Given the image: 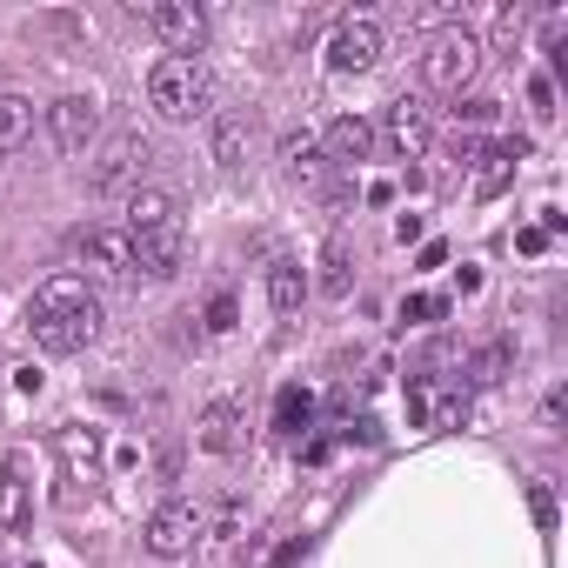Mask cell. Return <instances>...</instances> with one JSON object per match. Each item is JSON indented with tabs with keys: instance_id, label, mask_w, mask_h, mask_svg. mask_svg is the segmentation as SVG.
Here are the masks:
<instances>
[{
	"instance_id": "6da1fadb",
	"label": "cell",
	"mask_w": 568,
	"mask_h": 568,
	"mask_svg": "<svg viewBox=\"0 0 568 568\" xmlns=\"http://www.w3.org/2000/svg\"><path fill=\"white\" fill-rule=\"evenodd\" d=\"M28 328H34V342L48 355H81L101 335V302H94V288L81 274H54L28 302Z\"/></svg>"
},
{
	"instance_id": "7a4b0ae2",
	"label": "cell",
	"mask_w": 568,
	"mask_h": 568,
	"mask_svg": "<svg viewBox=\"0 0 568 568\" xmlns=\"http://www.w3.org/2000/svg\"><path fill=\"white\" fill-rule=\"evenodd\" d=\"M128 241H134V267H141L148 281L181 274L187 221H181L174 194H161V187H134V201H128Z\"/></svg>"
},
{
	"instance_id": "3957f363",
	"label": "cell",
	"mask_w": 568,
	"mask_h": 568,
	"mask_svg": "<svg viewBox=\"0 0 568 568\" xmlns=\"http://www.w3.org/2000/svg\"><path fill=\"white\" fill-rule=\"evenodd\" d=\"M148 101H154L161 121H201V114H214V74L201 61H174L168 54L148 74Z\"/></svg>"
},
{
	"instance_id": "277c9868",
	"label": "cell",
	"mask_w": 568,
	"mask_h": 568,
	"mask_svg": "<svg viewBox=\"0 0 568 568\" xmlns=\"http://www.w3.org/2000/svg\"><path fill=\"white\" fill-rule=\"evenodd\" d=\"M475 74H481V41H475L468 28H442V34L422 48V88H435V94H462Z\"/></svg>"
},
{
	"instance_id": "5b68a950",
	"label": "cell",
	"mask_w": 568,
	"mask_h": 568,
	"mask_svg": "<svg viewBox=\"0 0 568 568\" xmlns=\"http://www.w3.org/2000/svg\"><path fill=\"white\" fill-rule=\"evenodd\" d=\"M141 21L161 34V48H168L174 61H194V54H201V41H207V14L194 8V0H148Z\"/></svg>"
},
{
	"instance_id": "8992f818",
	"label": "cell",
	"mask_w": 568,
	"mask_h": 568,
	"mask_svg": "<svg viewBox=\"0 0 568 568\" xmlns=\"http://www.w3.org/2000/svg\"><path fill=\"white\" fill-rule=\"evenodd\" d=\"M141 535H148V548H154V555H168V561H174V555H187V548L201 541V508H194V501H181V495H168V501L148 515V528H141Z\"/></svg>"
},
{
	"instance_id": "52a82bcc",
	"label": "cell",
	"mask_w": 568,
	"mask_h": 568,
	"mask_svg": "<svg viewBox=\"0 0 568 568\" xmlns=\"http://www.w3.org/2000/svg\"><path fill=\"white\" fill-rule=\"evenodd\" d=\"M382 61V28L368 14H348L335 34H328V68L335 74H368Z\"/></svg>"
},
{
	"instance_id": "ba28073f",
	"label": "cell",
	"mask_w": 568,
	"mask_h": 568,
	"mask_svg": "<svg viewBox=\"0 0 568 568\" xmlns=\"http://www.w3.org/2000/svg\"><path fill=\"white\" fill-rule=\"evenodd\" d=\"M388 148L402 154V161H422L428 148H435V114H428V101H415V94H402L395 108H388Z\"/></svg>"
},
{
	"instance_id": "9c48e42d",
	"label": "cell",
	"mask_w": 568,
	"mask_h": 568,
	"mask_svg": "<svg viewBox=\"0 0 568 568\" xmlns=\"http://www.w3.org/2000/svg\"><path fill=\"white\" fill-rule=\"evenodd\" d=\"M141 161H148V141H141V134H114V141L101 148V161H94L88 187H94V194H121V187H134Z\"/></svg>"
},
{
	"instance_id": "30bf717a",
	"label": "cell",
	"mask_w": 568,
	"mask_h": 568,
	"mask_svg": "<svg viewBox=\"0 0 568 568\" xmlns=\"http://www.w3.org/2000/svg\"><path fill=\"white\" fill-rule=\"evenodd\" d=\"M81 261L94 267V274H108V281H134L141 267H134V241H128V227H88L81 241Z\"/></svg>"
},
{
	"instance_id": "8fae6325",
	"label": "cell",
	"mask_w": 568,
	"mask_h": 568,
	"mask_svg": "<svg viewBox=\"0 0 568 568\" xmlns=\"http://www.w3.org/2000/svg\"><path fill=\"white\" fill-rule=\"evenodd\" d=\"M48 121H54V141H61V154H81V148L101 134V108H94L88 94H68V101H54V108H48Z\"/></svg>"
},
{
	"instance_id": "7c38bea8",
	"label": "cell",
	"mask_w": 568,
	"mask_h": 568,
	"mask_svg": "<svg viewBox=\"0 0 568 568\" xmlns=\"http://www.w3.org/2000/svg\"><path fill=\"white\" fill-rule=\"evenodd\" d=\"M194 442H201L207 455H234V448H241V415H234V402H207L201 422H194Z\"/></svg>"
},
{
	"instance_id": "4fadbf2b",
	"label": "cell",
	"mask_w": 568,
	"mask_h": 568,
	"mask_svg": "<svg viewBox=\"0 0 568 568\" xmlns=\"http://www.w3.org/2000/svg\"><path fill=\"white\" fill-rule=\"evenodd\" d=\"M328 161H368V148H375V128L362 121V114H342V121H328Z\"/></svg>"
},
{
	"instance_id": "5bb4252c",
	"label": "cell",
	"mask_w": 568,
	"mask_h": 568,
	"mask_svg": "<svg viewBox=\"0 0 568 568\" xmlns=\"http://www.w3.org/2000/svg\"><path fill=\"white\" fill-rule=\"evenodd\" d=\"M54 448H61V462H68V475L81 481H94V468H101V442H94V428H81V422H68L61 435H54Z\"/></svg>"
},
{
	"instance_id": "9a60e30c",
	"label": "cell",
	"mask_w": 568,
	"mask_h": 568,
	"mask_svg": "<svg viewBox=\"0 0 568 568\" xmlns=\"http://www.w3.org/2000/svg\"><path fill=\"white\" fill-rule=\"evenodd\" d=\"M34 141V101L28 94H0V154H21Z\"/></svg>"
},
{
	"instance_id": "2e32d148",
	"label": "cell",
	"mask_w": 568,
	"mask_h": 568,
	"mask_svg": "<svg viewBox=\"0 0 568 568\" xmlns=\"http://www.w3.org/2000/svg\"><path fill=\"white\" fill-rule=\"evenodd\" d=\"M302 295H308L302 261H274V267H267V302H274V315H295V308H302Z\"/></svg>"
},
{
	"instance_id": "e0dca14e",
	"label": "cell",
	"mask_w": 568,
	"mask_h": 568,
	"mask_svg": "<svg viewBox=\"0 0 568 568\" xmlns=\"http://www.w3.org/2000/svg\"><path fill=\"white\" fill-rule=\"evenodd\" d=\"M308 422H315V402H308L302 388H281V402H274V428H281V435H302Z\"/></svg>"
},
{
	"instance_id": "ac0fdd59",
	"label": "cell",
	"mask_w": 568,
	"mask_h": 568,
	"mask_svg": "<svg viewBox=\"0 0 568 568\" xmlns=\"http://www.w3.org/2000/svg\"><path fill=\"white\" fill-rule=\"evenodd\" d=\"M241 148H247V121L241 114H221L214 121V161L221 168H241Z\"/></svg>"
},
{
	"instance_id": "d6986e66",
	"label": "cell",
	"mask_w": 568,
	"mask_h": 568,
	"mask_svg": "<svg viewBox=\"0 0 568 568\" xmlns=\"http://www.w3.org/2000/svg\"><path fill=\"white\" fill-rule=\"evenodd\" d=\"M322 295H348V247L342 241H328V254H322Z\"/></svg>"
},
{
	"instance_id": "ffe728a7",
	"label": "cell",
	"mask_w": 568,
	"mask_h": 568,
	"mask_svg": "<svg viewBox=\"0 0 568 568\" xmlns=\"http://www.w3.org/2000/svg\"><path fill=\"white\" fill-rule=\"evenodd\" d=\"M501 375H508V342H488L475 355V382H501Z\"/></svg>"
},
{
	"instance_id": "44dd1931",
	"label": "cell",
	"mask_w": 568,
	"mask_h": 568,
	"mask_svg": "<svg viewBox=\"0 0 568 568\" xmlns=\"http://www.w3.org/2000/svg\"><path fill=\"white\" fill-rule=\"evenodd\" d=\"M234 328V295L221 288V295H207V335H227Z\"/></svg>"
},
{
	"instance_id": "7402d4cb",
	"label": "cell",
	"mask_w": 568,
	"mask_h": 568,
	"mask_svg": "<svg viewBox=\"0 0 568 568\" xmlns=\"http://www.w3.org/2000/svg\"><path fill=\"white\" fill-rule=\"evenodd\" d=\"M308 154H315V134H308V128H295V134H281V161H288V168H302Z\"/></svg>"
},
{
	"instance_id": "603a6c76",
	"label": "cell",
	"mask_w": 568,
	"mask_h": 568,
	"mask_svg": "<svg viewBox=\"0 0 568 568\" xmlns=\"http://www.w3.org/2000/svg\"><path fill=\"white\" fill-rule=\"evenodd\" d=\"M448 302H435V295H415V302H402V322H435Z\"/></svg>"
},
{
	"instance_id": "cb8c5ba5",
	"label": "cell",
	"mask_w": 568,
	"mask_h": 568,
	"mask_svg": "<svg viewBox=\"0 0 568 568\" xmlns=\"http://www.w3.org/2000/svg\"><path fill=\"white\" fill-rule=\"evenodd\" d=\"M528 101H535V114H555V88L548 81H528Z\"/></svg>"
},
{
	"instance_id": "d4e9b609",
	"label": "cell",
	"mask_w": 568,
	"mask_h": 568,
	"mask_svg": "<svg viewBox=\"0 0 568 568\" xmlns=\"http://www.w3.org/2000/svg\"><path fill=\"white\" fill-rule=\"evenodd\" d=\"M0 515H8V521L21 528V515H28V508H21V488H8V495H0Z\"/></svg>"
},
{
	"instance_id": "484cf974",
	"label": "cell",
	"mask_w": 568,
	"mask_h": 568,
	"mask_svg": "<svg viewBox=\"0 0 568 568\" xmlns=\"http://www.w3.org/2000/svg\"><path fill=\"white\" fill-rule=\"evenodd\" d=\"M548 247V227H521V254H541Z\"/></svg>"
},
{
	"instance_id": "4316f807",
	"label": "cell",
	"mask_w": 568,
	"mask_h": 568,
	"mask_svg": "<svg viewBox=\"0 0 568 568\" xmlns=\"http://www.w3.org/2000/svg\"><path fill=\"white\" fill-rule=\"evenodd\" d=\"M28 568H41V561H28Z\"/></svg>"
}]
</instances>
